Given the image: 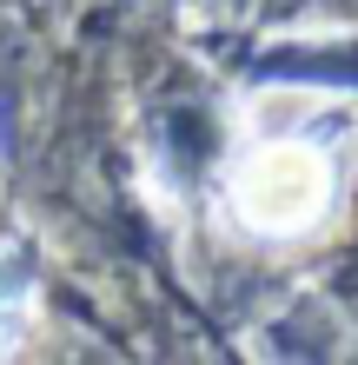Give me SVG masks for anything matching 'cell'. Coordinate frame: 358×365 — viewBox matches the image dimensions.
<instances>
[{
    "instance_id": "obj_1",
    "label": "cell",
    "mask_w": 358,
    "mask_h": 365,
    "mask_svg": "<svg viewBox=\"0 0 358 365\" xmlns=\"http://www.w3.org/2000/svg\"><path fill=\"white\" fill-rule=\"evenodd\" d=\"M325 200H332V173L299 140L252 153L246 173H239V212L259 232H299V226H312L325 212Z\"/></svg>"
},
{
    "instance_id": "obj_2",
    "label": "cell",
    "mask_w": 358,
    "mask_h": 365,
    "mask_svg": "<svg viewBox=\"0 0 358 365\" xmlns=\"http://www.w3.org/2000/svg\"><path fill=\"white\" fill-rule=\"evenodd\" d=\"M33 319V279L20 272L14 252H0V346H14Z\"/></svg>"
}]
</instances>
